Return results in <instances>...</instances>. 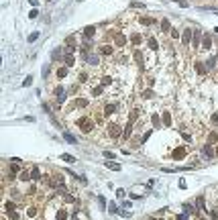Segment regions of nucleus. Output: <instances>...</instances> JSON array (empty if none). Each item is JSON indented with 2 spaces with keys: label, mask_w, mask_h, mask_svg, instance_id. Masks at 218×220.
I'll return each instance as SVG.
<instances>
[{
  "label": "nucleus",
  "mask_w": 218,
  "mask_h": 220,
  "mask_svg": "<svg viewBox=\"0 0 218 220\" xmlns=\"http://www.w3.org/2000/svg\"><path fill=\"white\" fill-rule=\"evenodd\" d=\"M110 135L112 137H118L120 135V126L118 124H110Z\"/></svg>",
  "instance_id": "1"
},
{
  "label": "nucleus",
  "mask_w": 218,
  "mask_h": 220,
  "mask_svg": "<svg viewBox=\"0 0 218 220\" xmlns=\"http://www.w3.org/2000/svg\"><path fill=\"white\" fill-rule=\"evenodd\" d=\"M92 96H94V98L102 96V88H100V86H98V88H94V90H92Z\"/></svg>",
  "instance_id": "2"
},
{
  "label": "nucleus",
  "mask_w": 218,
  "mask_h": 220,
  "mask_svg": "<svg viewBox=\"0 0 218 220\" xmlns=\"http://www.w3.org/2000/svg\"><path fill=\"white\" fill-rule=\"evenodd\" d=\"M61 159H63L65 163H73V161H76V159L71 157V155H61Z\"/></svg>",
  "instance_id": "3"
},
{
  "label": "nucleus",
  "mask_w": 218,
  "mask_h": 220,
  "mask_svg": "<svg viewBox=\"0 0 218 220\" xmlns=\"http://www.w3.org/2000/svg\"><path fill=\"white\" fill-rule=\"evenodd\" d=\"M63 137H65V141H69L71 145H76V139H73V137L69 135V132H63Z\"/></svg>",
  "instance_id": "4"
},
{
  "label": "nucleus",
  "mask_w": 218,
  "mask_h": 220,
  "mask_svg": "<svg viewBox=\"0 0 218 220\" xmlns=\"http://www.w3.org/2000/svg\"><path fill=\"white\" fill-rule=\"evenodd\" d=\"M173 157L177 159V157H183V149H175L173 151Z\"/></svg>",
  "instance_id": "5"
},
{
  "label": "nucleus",
  "mask_w": 218,
  "mask_h": 220,
  "mask_svg": "<svg viewBox=\"0 0 218 220\" xmlns=\"http://www.w3.org/2000/svg\"><path fill=\"white\" fill-rule=\"evenodd\" d=\"M114 112V106H112V104H110V106H106V110H104V114H112Z\"/></svg>",
  "instance_id": "6"
},
{
  "label": "nucleus",
  "mask_w": 218,
  "mask_h": 220,
  "mask_svg": "<svg viewBox=\"0 0 218 220\" xmlns=\"http://www.w3.org/2000/svg\"><path fill=\"white\" fill-rule=\"evenodd\" d=\"M151 96H153L151 90H145V92H143V98H151Z\"/></svg>",
  "instance_id": "7"
},
{
  "label": "nucleus",
  "mask_w": 218,
  "mask_h": 220,
  "mask_svg": "<svg viewBox=\"0 0 218 220\" xmlns=\"http://www.w3.org/2000/svg\"><path fill=\"white\" fill-rule=\"evenodd\" d=\"M108 167H110V169H114V171L120 169V165H116V163H108Z\"/></svg>",
  "instance_id": "8"
},
{
  "label": "nucleus",
  "mask_w": 218,
  "mask_h": 220,
  "mask_svg": "<svg viewBox=\"0 0 218 220\" xmlns=\"http://www.w3.org/2000/svg\"><path fill=\"white\" fill-rule=\"evenodd\" d=\"M149 47H151V49H157V43H155L153 39H149Z\"/></svg>",
  "instance_id": "9"
},
{
  "label": "nucleus",
  "mask_w": 218,
  "mask_h": 220,
  "mask_svg": "<svg viewBox=\"0 0 218 220\" xmlns=\"http://www.w3.org/2000/svg\"><path fill=\"white\" fill-rule=\"evenodd\" d=\"M204 47H206V49H210V37H206V39H204Z\"/></svg>",
  "instance_id": "10"
},
{
  "label": "nucleus",
  "mask_w": 218,
  "mask_h": 220,
  "mask_svg": "<svg viewBox=\"0 0 218 220\" xmlns=\"http://www.w3.org/2000/svg\"><path fill=\"white\" fill-rule=\"evenodd\" d=\"M110 212H112V214H116V212H118V208H116V204H110Z\"/></svg>",
  "instance_id": "11"
}]
</instances>
